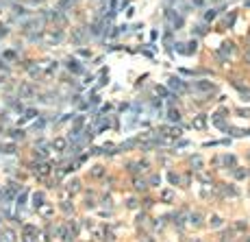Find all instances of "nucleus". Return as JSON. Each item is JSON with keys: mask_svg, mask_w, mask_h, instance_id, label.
Returning a JSON list of instances; mask_svg holds the SVG:
<instances>
[{"mask_svg": "<svg viewBox=\"0 0 250 242\" xmlns=\"http://www.w3.org/2000/svg\"><path fill=\"white\" fill-rule=\"evenodd\" d=\"M194 5H196V7H200V5H205V0H194Z\"/></svg>", "mask_w": 250, "mask_h": 242, "instance_id": "6", "label": "nucleus"}, {"mask_svg": "<svg viewBox=\"0 0 250 242\" xmlns=\"http://www.w3.org/2000/svg\"><path fill=\"white\" fill-rule=\"evenodd\" d=\"M213 18H215V11H207V15H205V20H207V22H211Z\"/></svg>", "mask_w": 250, "mask_h": 242, "instance_id": "5", "label": "nucleus"}, {"mask_svg": "<svg viewBox=\"0 0 250 242\" xmlns=\"http://www.w3.org/2000/svg\"><path fill=\"white\" fill-rule=\"evenodd\" d=\"M248 61H250V53H248Z\"/></svg>", "mask_w": 250, "mask_h": 242, "instance_id": "8", "label": "nucleus"}, {"mask_svg": "<svg viewBox=\"0 0 250 242\" xmlns=\"http://www.w3.org/2000/svg\"><path fill=\"white\" fill-rule=\"evenodd\" d=\"M167 118L172 120V122H179V118H181V116H179V111H174V109H170V111H167Z\"/></svg>", "mask_w": 250, "mask_h": 242, "instance_id": "3", "label": "nucleus"}, {"mask_svg": "<svg viewBox=\"0 0 250 242\" xmlns=\"http://www.w3.org/2000/svg\"><path fill=\"white\" fill-rule=\"evenodd\" d=\"M31 2H41V0H31Z\"/></svg>", "mask_w": 250, "mask_h": 242, "instance_id": "7", "label": "nucleus"}, {"mask_svg": "<svg viewBox=\"0 0 250 242\" xmlns=\"http://www.w3.org/2000/svg\"><path fill=\"white\" fill-rule=\"evenodd\" d=\"M167 83H170V85H172L174 89H181V87H183V83H181V81L176 79V77H170V79H167Z\"/></svg>", "mask_w": 250, "mask_h": 242, "instance_id": "2", "label": "nucleus"}, {"mask_svg": "<svg viewBox=\"0 0 250 242\" xmlns=\"http://www.w3.org/2000/svg\"><path fill=\"white\" fill-rule=\"evenodd\" d=\"M167 15H170V22H172V26H174V29H179V26H183V20H181V15H176V13H174V11H170Z\"/></svg>", "mask_w": 250, "mask_h": 242, "instance_id": "1", "label": "nucleus"}, {"mask_svg": "<svg viewBox=\"0 0 250 242\" xmlns=\"http://www.w3.org/2000/svg\"><path fill=\"white\" fill-rule=\"evenodd\" d=\"M187 50H189L187 55H191V53L196 50V42H189V44H187Z\"/></svg>", "mask_w": 250, "mask_h": 242, "instance_id": "4", "label": "nucleus"}]
</instances>
